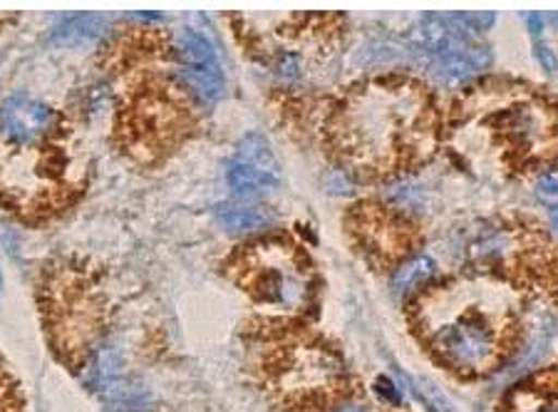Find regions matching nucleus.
<instances>
[{
	"instance_id": "obj_1",
	"label": "nucleus",
	"mask_w": 558,
	"mask_h": 412,
	"mask_svg": "<svg viewBox=\"0 0 558 412\" xmlns=\"http://www.w3.org/2000/svg\"><path fill=\"white\" fill-rule=\"evenodd\" d=\"M340 145L360 165H385L402 155L420 130L422 97L402 85H373L340 112Z\"/></svg>"
},
{
	"instance_id": "obj_2",
	"label": "nucleus",
	"mask_w": 558,
	"mask_h": 412,
	"mask_svg": "<svg viewBox=\"0 0 558 412\" xmlns=\"http://www.w3.org/2000/svg\"><path fill=\"white\" fill-rule=\"evenodd\" d=\"M70 157L56 147V137L17 145L0 140V202L21 214L43 211L68 190Z\"/></svg>"
},
{
	"instance_id": "obj_3",
	"label": "nucleus",
	"mask_w": 558,
	"mask_h": 412,
	"mask_svg": "<svg viewBox=\"0 0 558 412\" xmlns=\"http://www.w3.org/2000/svg\"><path fill=\"white\" fill-rule=\"evenodd\" d=\"M241 283L260 306L293 313L308 299V276L293 249L281 241H266L246 251Z\"/></svg>"
},
{
	"instance_id": "obj_4",
	"label": "nucleus",
	"mask_w": 558,
	"mask_h": 412,
	"mask_svg": "<svg viewBox=\"0 0 558 412\" xmlns=\"http://www.w3.org/2000/svg\"><path fill=\"white\" fill-rule=\"evenodd\" d=\"M417 45L447 85H462L489 65V50L476 40L470 25L452 23V15H427L417 31Z\"/></svg>"
},
{
	"instance_id": "obj_5",
	"label": "nucleus",
	"mask_w": 558,
	"mask_h": 412,
	"mask_svg": "<svg viewBox=\"0 0 558 412\" xmlns=\"http://www.w3.org/2000/svg\"><path fill=\"white\" fill-rule=\"evenodd\" d=\"M432 343L449 365L464 373L487 368L499 348L497 328L487 316L474 311L457 313L442 326H437Z\"/></svg>"
},
{
	"instance_id": "obj_6",
	"label": "nucleus",
	"mask_w": 558,
	"mask_h": 412,
	"mask_svg": "<svg viewBox=\"0 0 558 412\" xmlns=\"http://www.w3.org/2000/svg\"><path fill=\"white\" fill-rule=\"evenodd\" d=\"M497 137L507 145L509 155L519 159H536L554 145L556 124L551 112L536 100H514L494 114Z\"/></svg>"
},
{
	"instance_id": "obj_7",
	"label": "nucleus",
	"mask_w": 558,
	"mask_h": 412,
	"mask_svg": "<svg viewBox=\"0 0 558 412\" xmlns=\"http://www.w3.org/2000/svg\"><path fill=\"white\" fill-rule=\"evenodd\" d=\"M179 80L202 105H216L221 100L223 80L219 56H216L211 40L196 31H182L177 40Z\"/></svg>"
},
{
	"instance_id": "obj_8",
	"label": "nucleus",
	"mask_w": 558,
	"mask_h": 412,
	"mask_svg": "<svg viewBox=\"0 0 558 412\" xmlns=\"http://www.w3.org/2000/svg\"><path fill=\"white\" fill-rule=\"evenodd\" d=\"M227 179L233 194H239L241 199H254L281 184V167L268 142L258 134H248L229 159Z\"/></svg>"
},
{
	"instance_id": "obj_9",
	"label": "nucleus",
	"mask_w": 558,
	"mask_h": 412,
	"mask_svg": "<svg viewBox=\"0 0 558 412\" xmlns=\"http://www.w3.org/2000/svg\"><path fill=\"white\" fill-rule=\"evenodd\" d=\"M60 128L58 112L28 95H11L0 102V140L17 145H35L56 137Z\"/></svg>"
},
{
	"instance_id": "obj_10",
	"label": "nucleus",
	"mask_w": 558,
	"mask_h": 412,
	"mask_svg": "<svg viewBox=\"0 0 558 412\" xmlns=\"http://www.w3.org/2000/svg\"><path fill=\"white\" fill-rule=\"evenodd\" d=\"M340 380V365L323 348L305 346L293 351L281 373L283 390L291 398L311 400L328 392Z\"/></svg>"
},
{
	"instance_id": "obj_11",
	"label": "nucleus",
	"mask_w": 558,
	"mask_h": 412,
	"mask_svg": "<svg viewBox=\"0 0 558 412\" xmlns=\"http://www.w3.org/2000/svg\"><path fill=\"white\" fill-rule=\"evenodd\" d=\"M216 221H219L227 231H231V234H251V231H258L271 223L268 214L260 209L258 204L246 199L221 204L219 209H216Z\"/></svg>"
},
{
	"instance_id": "obj_12",
	"label": "nucleus",
	"mask_w": 558,
	"mask_h": 412,
	"mask_svg": "<svg viewBox=\"0 0 558 412\" xmlns=\"http://www.w3.org/2000/svg\"><path fill=\"white\" fill-rule=\"evenodd\" d=\"M107 33V23L100 15L89 13H77L68 15L52 28V40L58 45H85V43H97L102 40Z\"/></svg>"
},
{
	"instance_id": "obj_13",
	"label": "nucleus",
	"mask_w": 558,
	"mask_h": 412,
	"mask_svg": "<svg viewBox=\"0 0 558 412\" xmlns=\"http://www.w3.org/2000/svg\"><path fill=\"white\" fill-rule=\"evenodd\" d=\"M511 400V412H558V373L521 388Z\"/></svg>"
},
{
	"instance_id": "obj_14",
	"label": "nucleus",
	"mask_w": 558,
	"mask_h": 412,
	"mask_svg": "<svg viewBox=\"0 0 558 412\" xmlns=\"http://www.w3.org/2000/svg\"><path fill=\"white\" fill-rule=\"evenodd\" d=\"M509 251H511V239L504 234L501 229H494V227L482 229L480 234L470 241V256L480 264L504 262Z\"/></svg>"
},
{
	"instance_id": "obj_15",
	"label": "nucleus",
	"mask_w": 558,
	"mask_h": 412,
	"mask_svg": "<svg viewBox=\"0 0 558 412\" xmlns=\"http://www.w3.org/2000/svg\"><path fill=\"white\" fill-rule=\"evenodd\" d=\"M437 266L432 262L429 256H420V258H412V262L402 264L400 271L395 274L392 279V291L398 299H404V295H410L415 289H420L422 283L429 281L432 276H435Z\"/></svg>"
},
{
	"instance_id": "obj_16",
	"label": "nucleus",
	"mask_w": 558,
	"mask_h": 412,
	"mask_svg": "<svg viewBox=\"0 0 558 412\" xmlns=\"http://www.w3.org/2000/svg\"><path fill=\"white\" fill-rule=\"evenodd\" d=\"M538 190H542L544 194L558 196V169H556V172H548V174L542 177V182H538Z\"/></svg>"
},
{
	"instance_id": "obj_17",
	"label": "nucleus",
	"mask_w": 558,
	"mask_h": 412,
	"mask_svg": "<svg viewBox=\"0 0 558 412\" xmlns=\"http://www.w3.org/2000/svg\"><path fill=\"white\" fill-rule=\"evenodd\" d=\"M377 392H380V396H387L390 400H398V390H395L392 380L387 378H380V383H377Z\"/></svg>"
},
{
	"instance_id": "obj_18",
	"label": "nucleus",
	"mask_w": 558,
	"mask_h": 412,
	"mask_svg": "<svg viewBox=\"0 0 558 412\" xmlns=\"http://www.w3.org/2000/svg\"><path fill=\"white\" fill-rule=\"evenodd\" d=\"M330 412H367V410H365V405H360V402H345V405H338Z\"/></svg>"
},
{
	"instance_id": "obj_19",
	"label": "nucleus",
	"mask_w": 558,
	"mask_h": 412,
	"mask_svg": "<svg viewBox=\"0 0 558 412\" xmlns=\"http://www.w3.org/2000/svg\"><path fill=\"white\" fill-rule=\"evenodd\" d=\"M551 223H554V229L558 231V206H554V209H551Z\"/></svg>"
}]
</instances>
